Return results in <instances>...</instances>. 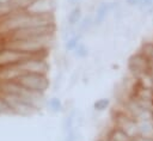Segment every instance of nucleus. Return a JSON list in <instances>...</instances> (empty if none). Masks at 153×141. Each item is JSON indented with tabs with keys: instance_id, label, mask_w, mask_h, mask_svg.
<instances>
[{
	"instance_id": "obj_1",
	"label": "nucleus",
	"mask_w": 153,
	"mask_h": 141,
	"mask_svg": "<svg viewBox=\"0 0 153 141\" xmlns=\"http://www.w3.org/2000/svg\"><path fill=\"white\" fill-rule=\"evenodd\" d=\"M53 42V35L31 37L25 39H5V47L26 53H44Z\"/></svg>"
},
{
	"instance_id": "obj_2",
	"label": "nucleus",
	"mask_w": 153,
	"mask_h": 141,
	"mask_svg": "<svg viewBox=\"0 0 153 141\" xmlns=\"http://www.w3.org/2000/svg\"><path fill=\"white\" fill-rule=\"evenodd\" d=\"M14 81L20 84L23 87L30 91H33V92H38V93H43L49 86V81L45 74L25 73V74L19 75Z\"/></svg>"
},
{
	"instance_id": "obj_3",
	"label": "nucleus",
	"mask_w": 153,
	"mask_h": 141,
	"mask_svg": "<svg viewBox=\"0 0 153 141\" xmlns=\"http://www.w3.org/2000/svg\"><path fill=\"white\" fill-rule=\"evenodd\" d=\"M55 26L54 25H45V26H31V27H24L14 30L10 33H7L4 39H25L31 37H38V36H45V35H53Z\"/></svg>"
},
{
	"instance_id": "obj_4",
	"label": "nucleus",
	"mask_w": 153,
	"mask_h": 141,
	"mask_svg": "<svg viewBox=\"0 0 153 141\" xmlns=\"http://www.w3.org/2000/svg\"><path fill=\"white\" fill-rule=\"evenodd\" d=\"M149 69H151V62L147 59V56L140 50L133 54L128 59V70L131 74L133 79H136L141 74L148 72Z\"/></svg>"
},
{
	"instance_id": "obj_5",
	"label": "nucleus",
	"mask_w": 153,
	"mask_h": 141,
	"mask_svg": "<svg viewBox=\"0 0 153 141\" xmlns=\"http://www.w3.org/2000/svg\"><path fill=\"white\" fill-rule=\"evenodd\" d=\"M19 69L25 73H33V74H45L48 72V63L45 61V57L42 56H36L31 57L26 61H23L20 63H17Z\"/></svg>"
},
{
	"instance_id": "obj_6",
	"label": "nucleus",
	"mask_w": 153,
	"mask_h": 141,
	"mask_svg": "<svg viewBox=\"0 0 153 141\" xmlns=\"http://www.w3.org/2000/svg\"><path fill=\"white\" fill-rule=\"evenodd\" d=\"M120 8V4L116 1L112 2H102L98 5V7L96 8V13L93 16L94 18V24L96 25H100L102 23H104V20L106 19L108 14L110 12L117 11Z\"/></svg>"
},
{
	"instance_id": "obj_7",
	"label": "nucleus",
	"mask_w": 153,
	"mask_h": 141,
	"mask_svg": "<svg viewBox=\"0 0 153 141\" xmlns=\"http://www.w3.org/2000/svg\"><path fill=\"white\" fill-rule=\"evenodd\" d=\"M25 12L30 14H51L53 13V4L50 0H33L25 10Z\"/></svg>"
},
{
	"instance_id": "obj_8",
	"label": "nucleus",
	"mask_w": 153,
	"mask_h": 141,
	"mask_svg": "<svg viewBox=\"0 0 153 141\" xmlns=\"http://www.w3.org/2000/svg\"><path fill=\"white\" fill-rule=\"evenodd\" d=\"M82 10L80 6H73L69 13L67 14V23L71 27H75L79 25V23L82 19Z\"/></svg>"
},
{
	"instance_id": "obj_9",
	"label": "nucleus",
	"mask_w": 153,
	"mask_h": 141,
	"mask_svg": "<svg viewBox=\"0 0 153 141\" xmlns=\"http://www.w3.org/2000/svg\"><path fill=\"white\" fill-rule=\"evenodd\" d=\"M108 139L110 141H133L122 129L117 127H112V129L108 134Z\"/></svg>"
},
{
	"instance_id": "obj_10",
	"label": "nucleus",
	"mask_w": 153,
	"mask_h": 141,
	"mask_svg": "<svg viewBox=\"0 0 153 141\" xmlns=\"http://www.w3.org/2000/svg\"><path fill=\"white\" fill-rule=\"evenodd\" d=\"M81 35L82 33H75L71 37H68L66 39V43H65V48L67 51H74V49L78 47V44L81 42Z\"/></svg>"
},
{
	"instance_id": "obj_11",
	"label": "nucleus",
	"mask_w": 153,
	"mask_h": 141,
	"mask_svg": "<svg viewBox=\"0 0 153 141\" xmlns=\"http://www.w3.org/2000/svg\"><path fill=\"white\" fill-rule=\"evenodd\" d=\"M93 25H96L94 24V18L92 17V16H86V17H84L82 19H81V22L79 23V31H80V33H84V32H86V31H88Z\"/></svg>"
},
{
	"instance_id": "obj_12",
	"label": "nucleus",
	"mask_w": 153,
	"mask_h": 141,
	"mask_svg": "<svg viewBox=\"0 0 153 141\" xmlns=\"http://www.w3.org/2000/svg\"><path fill=\"white\" fill-rule=\"evenodd\" d=\"M110 105V99L108 98H100V99H97L94 103H93V109L96 111H104L109 108Z\"/></svg>"
},
{
	"instance_id": "obj_13",
	"label": "nucleus",
	"mask_w": 153,
	"mask_h": 141,
	"mask_svg": "<svg viewBox=\"0 0 153 141\" xmlns=\"http://www.w3.org/2000/svg\"><path fill=\"white\" fill-rule=\"evenodd\" d=\"M74 55H75L76 57H79V59L86 57V56L88 55V49H87V47H86L82 42H80V43L78 44V47L74 49Z\"/></svg>"
},
{
	"instance_id": "obj_14",
	"label": "nucleus",
	"mask_w": 153,
	"mask_h": 141,
	"mask_svg": "<svg viewBox=\"0 0 153 141\" xmlns=\"http://www.w3.org/2000/svg\"><path fill=\"white\" fill-rule=\"evenodd\" d=\"M49 108L54 111V112H59L61 109H62V104L60 102L59 98H51L49 100Z\"/></svg>"
},
{
	"instance_id": "obj_15",
	"label": "nucleus",
	"mask_w": 153,
	"mask_h": 141,
	"mask_svg": "<svg viewBox=\"0 0 153 141\" xmlns=\"http://www.w3.org/2000/svg\"><path fill=\"white\" fill-rule=\"evenodd\" d=\"M152 5H153V0H141V4L139 5L137 8H139V11H141V12L145 13V11L148 10Z\"/></svg>"
},
{
	"instance_id": "obj_16",
	"label": "nucleus",
	"mask_w": 153,
	"mask_h": 141,
	"mask_svg": "<svg viewBox=\"0 0 153 141\" xmlns=\"http://www.w3.org/2000/svg\"><path fill=\"white\" fill-rule=\"evenodd\" d=\"M126 4L129 7H139V5L141 4V0H126Z\"/></svg>"
},
{
	"instance_id": "obj_17",
	"label": "nucleus",
	"mask_w": 153,
	"mask_h": 141,
	"mask_svg": "<svg viewBox=\"0 0 153 141\" xmlns=\"http://www.w3.org/2000/svg\"><path fill=\"white\" fill-rule=\"evenodd\" d=\"M133 141H153V137H147V136H136L135 139H133Z\"/></svg>"
},
{
	"instance_id": "obj_18",
	"label": "nucleus",
	"mask_w": 153,
	"mask_h": 141,
	"mask_svg": "<svg viewBox=\"0 0 153 141\" xmlns=\"http://www.w3.org/2000/svg\"><path fill=\"white\" fill-rule=\"evenodd\" d=\"M68 1H69V5H72V6H79V2L81 0H68Z\"/></svg>"
},
{
	"instance_id": "obj_19",
	"label": "nucleus",
	"mask_w": 153,
	"mask_h": 141,
	"mask_svg": "<svg viewBox=\"0 0 153 141\" xmlns=\"http://www.w3.org/2000/svg\"><path fill=\"white\" fill-rule=\"evenodd\" d=\"M145 13H146L147 16H153V5H152L148 10H146V11H145Z\"/></svg>"
}]
</instances>
